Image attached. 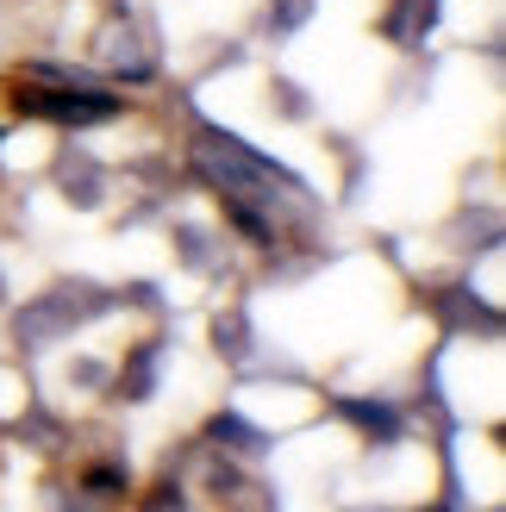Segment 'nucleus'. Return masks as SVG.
Here are the masks:
<instances>
[{"label":"nucleus","instance_id":"obj_1","mask_svg":"<svg viewBox=\"0 0 506 512\" xmlns=\"http://www.w3.org/2000/svg\"><path fill=\"white\" fill-rule=\"evenodd\" d=\"M94 306H100V300H75V288H57V294H44V300L25 306V313L13 319V331H19V344H25V350H44V344H57L63 331L82 325Z\"/></svg>","mask_w":506,"mask_h":512},{"label":"nucleus","instance_id":"obj_2","mask_svg":"<svg viewBox=\"0 0 506 512\" xmlns=\"http://www.w3.org/2000/svg\"><path fill=\"white\" fill-rule=\"evenodd\" d=\"M100 57H107V69L125 75V82H144V75H150V50L138 44L132 25H113V32L100 38Z\"/></svg>","mask_w":506,"mask_h":512},{"label":"nucleus","instance_id":"obj_3","mask_svg":"<svg viewBox=\"0 0 506 512\" xmlns=\"http://www.w3.org/2000/svg\"><path fill=\"white\" fill-rule=\"evenodd\" d=\"M19 107L50 113V119H107L113 100L107 94H19Z\"/></svg>","mask_w":506,"mask_h":512},{"label":"nucleus","instance_id":"obj_4","mask_svg":"<svg viewBox=\"0 0 506 512\" xmlns=\"http://www.w3.org/2000/svg\"><path fill=\"white\" fill-rule=\"evenodd\" d=\"M432 19H438L432 0H400V7L388 13V38L394 44H419L425 32H432Z\"/></svg>","mask_w":506,"mask_h":512},{"label":"nucleus","instance_id":"obj_5","mask_svg":"<svg viewBox=\"0 0 506 512\" xmlns=\"http://www.w3.org/2000/svg\"><path fill=\"white\" fill-rule=\"evenodd\" d=\"M63 188H69V200H75V207H94V200H100L94 169H69V175H63Z\"/></svg>","mask_w":506,"mask_h":512},{"label":"nucleus","instance_id":"obj_6","mask_svg":"<svg viewBox=\"0 0 506 512\" xmlns=\"http://www.w3.org/2000/svg\"><path fill=\"white\" fill-rule=\"evenodd\" d=\"M300 19H307V0H275V7H269V25H275V32H294Z\"/></svg>","mask_w":506,"mask_h":512},{"label":"nucleus","instance_id":"obj_7","mask_svg":"<svg viewBox=\"0 0 506 512\" xmlns=\"http://www.w3.org/2000/svg\"><path fill=\"white\" fill-rule=\"evenodd\" d=\"M350 419H363V431H382V438H394V413H382V406H350Z\"/></svg>","mask_w":506,"mask_h":512},{"label":"nucleus","instance_id":"obj_8","mask_svg":"<svg viewBox=\"0 0 506 512\" xmlns=\"http://www.w3.org/2000/svg\"><path fill=\"white\" fill-rule=\"evenodd\" d=\"M213 338H219V350H225V356H244V319H219Z\"/></svg>","mask_w":506,"mask_h":512},{"label":"nucleus","instance_id":"obj_9","mask_svg":"<svg viewBox=\"0 0 506 512\" xmlns=\"http://www.w3.org/2000/svg\"><path fill=\"white\" fill-rule=\"evenodd\" d=\"M213 438H238L244 450H257V438L244 431V419H213Z\"/></svg>","mask_w":506,"mask_h":512},{"label":"nucleus","instance_id":"obj_10","mask_svg":"<svg viewBox=\"0 0 506 512\" xmlns=\"http://www.w3.org/2000/svg\"><path fill=\"white\" fill-rule=\"evenodd\" d=\"M144 512H188V506H182V494H175V488H157V494L144 500Z\"/></svg>","mask_w":506,"mask_h":512},{"label":"nucleus","instance_id":"obj_11","mask_svg":"<svg viewBox=\"0 0 506 512\" xmlns=\"http://www.w3.org/2000/svg\"><path fill=\"white\" fill-rule=\"evenodd\" d=\"M432 512H444V506H432Z\"/></svg>","mask_w":506,"mask_h":512}]
</instances>
